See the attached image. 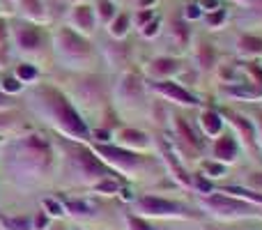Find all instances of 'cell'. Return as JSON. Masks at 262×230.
Here are the masks:
<instances>
[{
	"instance_id": "603a6c76",
	"label": "cell",
	"mask_w": 262,
	"mask_h": 230,
	"mask_svg": "<svg viewBox=\"0 0 262 230\" xmlns=\"http://www.w3.org/2000/svg\"><path fill=\"white\" fill-rule=\"evenodd\" d=\"M115 189H118L115 182H104V184H101V191H115Z\"/></svg>"
},
{
	"instance_id": "52a82bcc",
	"label": "cell",
	"mask_w": 262,
	"mask_h": 230,
	"mask_svg": "<svg viewBox=\"0 0 262 230\" xmlns=\"http://www.w3.org/2000/svg\"><path fill=\"white\" fill-rule=\"evenodd\" d=\"M62 41H69V49L72 51H78V53H85L88 51V41H83V39H78L76 35H74V32H69V30H64L62 32Z\"/></svg>"
},
{
	"instance_id": "cb8c5ba5",
	"label": "cell",
	"mask_w": 262,
	"mask_h": 230,
	"mask_svg": "<svg viewBox=\"0 0 262 230\" xmlns=\"http://www.w3.org/2000/svg\"><path fill=\"white\" fill-rule=\"evenodd\" d=\"M99 7H101V9H104V16H111V12H113V7H111V5H108V3H101V5H99Z\"/></svg>"
},
{
	"instance_id": "ffe728a7",
	"label": "cell",
	"mask_w": 262,
	"mask_h": 230,
	"mask_svg": "<svg viewBox=\"0 0 262 230\" xmlns=\"http://www.w3.org/2000/svg\"><path fill=\"white\" fill-rule=\"evenodd\" d=\"M18 74H21L23 78H32V76H35V69H32V67H21V69H18Z\"/></svg>"
},
{
	"instance_id": "30bf717a",
	"label": "cell",
	"mask_w": 262,
	"mask_h": 230,
	"mask_svg": "<svg viewBox=\"0 0 262 230\" xmlns=\"http://www.w3.org/2000/svg\"><path fill=\"white\" fill-rule=\"evenodd\" d=\"M205 127H207V131H212V134H216L219 129H221V120H219V115L214 113H205Z\"/></svg>"
},
{
	"instance_id": "d4e9b609",
	"label": "cell",
	"mask_w": 262,
	"mask_h": 230,
	"mask_svg": "<svg viewBox=\"0 0 262 230\" xmlns=\"http://www.w3.org/2000/svg\"><path fill=\"white\" fill-rule=\"evenodd\" d=\"M46 205H49V207L53 210V214H60V210H58V205H55V203H51V200H49V203H46Z\"/></svg>"
},
{
	"instance_id": "8fae6325",
	"label": "cell",
	"mask_w": 262,
	"mask_h": 230,
	"mask_svg": "<svg viewBox=\"0 0 262 230\" xmlns=\"http://www.w3.org/2000/svg\"><path fill=\"white\" fill-rule=\"evenodd\" d=\"M177 127H180V131H182V134H184V138L189 140V143H193V145H200V140L195 138V134H193V131L189 129V124H186L184 120H177Z\"/></svg>"
},
{
	"instance_id": "83f0119b",
	"label": "cell",
	"mask_w": 262,
	"mask_h": 230,
	"mask_svg": "<svg viewBox=\"0 0 262 230\" xmlns=\"http://www.w3.org/2000/svg\"><path fill=\"white\" fill-rule=\"evenodd\" d=\"M0 104H5V97L3 95H0Z\"/></svg>"
},
{
	"instance_id": "7c38bea8",
	"label": "cell",
	"mask_w": 262,
	"mask_h": 230,
	"mask_svg": "<svg viewBox=\"0 0 262 230\" xmlns=\"http://www.w3.org/2000/svg\"><path fill=\"white\" fill-rule=\"evenodd\" d=\"M5 226L14 228V230H28V221L26 219H3Z\"/></svg>"
},
{
	"instance_id": "4316f807",
	"label": "cell",
	"mask_w": 262,
	"mask_h": 230,
	"mask_svg": "<svg viewBox=\"0 0 262 230\" xmlns=\"http://www.w3.org/2000/svg\"><path fill=\"white\" fill-rule=\"evenodd\" d=\"M44 223H46V219H44V217L37 219V228H44Z\"/></svg>"
},
{
	"instance_id": "7402d4cb",
	"label": "cell",
	"mask_w": 262,
	"mask_h": 230,
	"mask_svg": "<svg viewBox=\"0 0 262 230\" xmlns=\"http://www.w3.org/2000/svg\"><path fill=\"white\" fill-rule=\"evenodd\" d=\"M69 210H74L76 214H83V212H85V205H81V203H69Z\"/></svg>"
},
{
	"instance_id": "9a60e30c",
	"label": "cell",
	"mask_w": 262,
	"mask_h": 230,
	"mask_svg": "<svg viewBox=\"0 0 262 230\" xmlns=\"http://www.w3.org/2000/svg\"><path fill=\"white\" fill-rule=\"evenodd\" d=\"M124 138L134 140V143H145V136L138 134V131H124Z\"/></svg>"
},
{
	"instance_id": "3957f363",
	"label": "cell",
	"mask_w": 262,
	"mask_h": 230,
	"mask_svg": "<svg viewBox=\"0 0 262 230\" xmlns=\"http://www.w3.org/2000/svg\"><path fill=\"white\" fill-rule=\"evenodd\" d=\"M140 205H143L147 212H154V214H175V212H182L180 205L168 203V200H161V198H152V196L143 198V200H140Z\"/></svg>"
},
{
	"instance_id": "6da1fadb",
	"label": "cell",
	"mask_w": 262,
	"mask_h": 230,
	"mask_svg": "<svg viewBox=\"0 0 262 230\" xmlns=\"http://www.w3.org/2000/svg\"><path fill=\"white\" fill-rule=\"evenodd\" d=\"M44 95L51 99V109L55 111V117L60 120V124H62L64 129L74 131V134H78V136H85V134H88V129H85V124H83V120L76 115V111L69 106V101L64 99V97H60L58 92H53V90H46Z\"/></svg>"
},
{
	"instance_id": "7a4b0ae2",
	"label": "cell",
	"mask_w": 262,
	"mask_h": 230,
	"mask_svg": "<svg viewBox=\"0 0 262 230\" xmlns=\"http://www.w3.org/2000/svg\"><path fill=\"white\" fill-rule=\"evenodd\" d=\"M214 210H219L221 214H246L251 212V207H246L244 203H237V200H230V198H223V196H212L207 200Z\"/></svg>"
},
{
	"instance_id": "d6986e66",
	"label": "cell",
	"mask_w": 262,
	"mask_h": 230,
	"mask_svg": "<svg viewBox=\"0 0 262 230\" xmlns=\"http://www.w3.org/2000/svg\"><path fill=\"white\" fill-rule=\"evenodd\" d=\"M124 26H127V18H124V16H120L118 21H115V28H113V30L120 35V32H124Z\"/></svg>"
},
{
	"instance_id": "ac0fdd59",
	"label": "cell",
	"mask_w": 262,
	"mask_h": 230,
	"mask_svg": "<svg viewBox=\"0 0 262 230\" xmlns=\"http://www.w3.org/2000/svg\"><path fill=\"white\" fill-rule=\"evenodd\" d=\"M244 46H246V49H251V51H260L262 49V41H258V39H244Z\"/></svg>"
},
{
	"instance_id": "f1b7e54d",
	"label": "cell",
	"mask_w": 262,
	"mask_h": 230,
	"mask_svg": "<svg viewBox=\"0 0 262 230\" xmlns=\"http://www.w3.org/2000/svg\"><path fill=\"white\" fill-rule=\"evenodd\" d=\"M0 37H3V23H0Z\"/></svg>"
},
{
	"instance_id": "9c48e42d",
	"label": "cell",
	"mask_w": 262,
	"mask_h": 230,
	"mask_svg": "<svg viewBox=\"0 0 262 230\" xmlns=\"http://www.w3.org/2000/svg\"><path fill=\"white\" fill-rule=\"evenodd\" d=\"M81 163H83V166H85L90 173H104L101 163H97V161H95V157H90L88 152H83V154H81Z\"/></svg>"
},
{
	"instance_id": "277c9868",
	"label": "cell",
	"mask_w": 262,
	"mask_h": 230,
	"mask_svg": "<svg viewBox=\"0 0 262 230\" xmlns=\"http://www.w3.org/2000/svg\"><path fill=\"white\" fill-rule=\"evenodd\" d=\"M159 90L166 92V95H170V97H175V99H180V101H184V104H195V97H191L186 90L172 86V83H159Z\"/></svg>"
},
{
	"instance_id": "484cf974",
	"label": "cell",
	"mask_w": 262,
	"mask_h": 230,
	"mask_svg": "<svg viewBox=\"0 0 262 230\" xmlns=\"http://www.w3.org/2000/svg\"><path fill=\"white\" fill-rule=\"evenodd\" d=\"M209 173H221V166H212V163H209Z\"/></svg>"
},
{
	"instance_id": "e0dca14e",
	"label": "cell",
	"mask_w": 262,
	"mask_h": 230,
	"mask_svg": "<svg viewBox=\"0 0 262 230\" xmlns=\"http://www.w3.org/2000/svg\"><path fill=\"white\" fill-rule=\"evenodd\" d=\"M129 223H131V228H134V230H154V228H149L147 223L138 221V219H129Z\"/></svg>"
},
{
	"instance_id": "8992f818",
	"label": "cell",
	"mask_w": 262,
	"mask_h": 230,
	"mask_svg": "<svg viewBox=\"0 0 262 230\" xmlns=\"http://www.w3.org/2000/svg\"><path fill=\"white\" fill-rule=\"evenodd\" d=\"M101 154L111 157L113 161H122V163H136V157L131 152H124V150H118V148H101Z\"/></svg>"
},
{
	"instance_id": "5b68a950",
	"label": "cell",
	"mask_w": 262,
	"mask_h": 230,
	"mask_svg": "<svg viewBox=\"0 0 262 230\" xmlns=\"http://www.w3.org/2000/svg\"><path fill=\"white\" fill-rule=\"evenodd\" d=\"M235 152H237V145H235V140H232L230 136H226V138H221L216 143V157L232 159V157H235Z\"/></svg>"
},
{
	"instance_id": "5bb4252c",
	"label": "cell",
	"mask_w": 262,
	"mask_h": 230,
	"mask_svg": "<svg viewBox=\"0 0 262 230\" xmlns=\"http://www.w3.org/2000/svg\"><path fill=\"white\" fill-rule=\"evenodd\" d=\"M78 21L85 23V28L92 26V18H90V12H88V7H81V9H78Z\"/></svg>"
},
{
	"instance_id": "4fadbf2b",
	"label": "cell",
	"mask_w": 262,
	"mask_h": 230,
	"mask_svg": "<svg viewBox=\"0 0 262 230\" xmlns=\"http://www.w3.org/2000/svg\"><path fill=\"white\" fill-rule=\"evenodd\" d=\"M154 65H157V67H154L157 72H172L177 62L175 60H159V62H154Z\"/></svg>"
},
{
	"instance_id": "44dd1931",
	"label": "cell",
	"mask_w": 262,
	"mask_h": 230,
	"mask_svg": "<svg viewBox=\"0 0 262 230\" xmlns=\"http://www.w3.org/2000/svg\"><path fill=\"white\" fill-rule=\"evenodd\" d=\"M5 88H7V90H12V92H16L18 90V83L12 81V78H5Z\"/></svg>"
},
{
	"instance_id": "ba28073f",
	"label": "cell",
	"mask_w": 262,
	"mask_h": 230,
	"mask_svg": "<svg viewBox=\"0 0 262 230\" xmlns=\"http://www.w3.org/2000/svg\"><path fill=\"white\" fill-rule=\"evenodd\" d=\"M18 39H21V46H26V49H35V46L39 44V35H37L32 28H28V30H21Z\"/></svg>"
},
{
	"instance_id": "2e32d148",
	"label": "cell",
	"mask_w": 262,
	"mask_h": 230,
	"mask_svg": "<svg viewBox=\"0 0 262 230\" xmlns=\"http://www.w3.org/2000/svg\"><path fill=\"white\" fill-rule=\"evenodd\" d=\"M212 58H214V53L209 51V46H203V65H205V67H209Z\"/></svg>"
}]
</instances>
